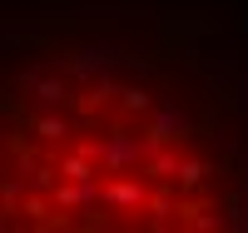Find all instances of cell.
Here are the masks:
<instances>
[{
  "instance_id": "1",
  "label": "cell",
  "mask_w": 248,
  "mask_h": 233,
  "mask_svg": "<svg viewBox=\"0 0 248 233\" xmlns=\"http://www.w3.org/2000/svg\"><path fill=\"white\" fill-rule=\"evenodd\" d=\"M10 233H243L248 50L214 15L85 0L5 35Z\"/></svg>"
}]
</instances>
